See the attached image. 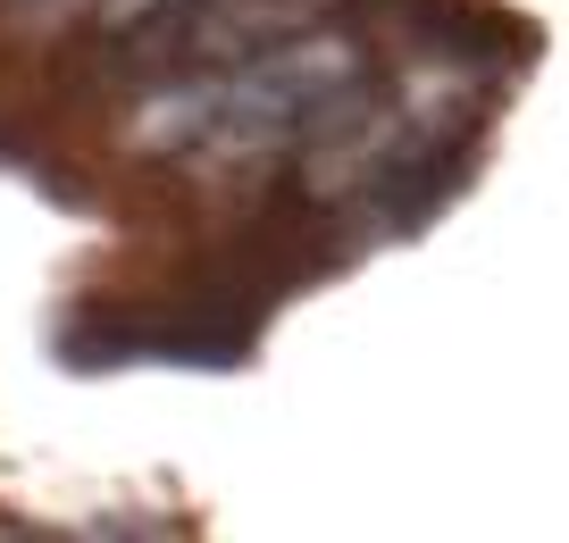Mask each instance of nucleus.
<instances>
[{"label":"nucleus","instance_id":"f03ea898","mask_svg":"<svg viewBox=\"0 0 569 543\" xmlns=\"http://www.w3.org/2000/svg\"><path fill=\"white\" fill-rule=\"evenodd\" d=\"M168 0H101V26H134V18H160Z\"/></svg>","mask_w":569,"mask_h":543},{"label":"nucleus","instance_id":"f257e3e1","mask_svg":"<svg viewBox=\"0 0 569 543\" xmlns=\"http://www.w3.org/2000/svg\"><path fill=\"white\" fill-rule=\"evenodd\" d=\"M336 0H210L184 18V51L193 59H251L284 34H310Z\"/></svg>","mask_w":569,"mask_h":543}]
</instances>
